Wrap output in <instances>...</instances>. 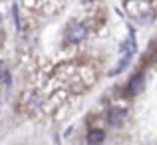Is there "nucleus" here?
Listing matches in <instances>:
<instances>
[{
  "mask_svg": "<svg viewBox=\"0 0 157 145\" xmlns=\"http://www.w3.org/2000/svg\"><path fill=\"white\" fill-rule=\"evenodd\" d=\"M86 36H88L86 26H82V24H78V22L70 24L68 30H66V40H68L70 44H80L82 40H86Z\"/></svg>",
  "mask_w": 157,
  "mask_h": 145,
  "instance_id": "f257e3e1",
  "label": "nucleus"
},
{
  "mask_svg": "<svg viewBox=\"0 0 157 145\" xmlns=\"http://www.w3.org/2000/svg\"><path fill=\"white\" fill-rule=\"evenodd\" d=\"M104 137H105V133L101 129H92L88 133V141L92 143V145H98V143H101L104 141Z\"/></svg>",
  "mask_w": 157,
  "mask_h": 145,
  "instance_id": "20e7f679",
  "label": "nucleus"
},
{
  "mask_svg": "<svg viewBox=\"0 0 157 145\" xmlns=\"http://www.w3.org/2000/svg\"><path fill=\"white\" fill-rule=\"evenodd\" d=\"M125 117H127V113L123 109H111L109 111V123L115 127H121L125 123Z\"/></svg>",
  "mask_w": 157,
  "mask_h": 145,
  "instance_id": "7ed1b4c3",
  "label": "nucleus"
},
{
  "mask_svg": "<svg viewBox=\"0 0 157 145\" xmlns=\"http://www.w3.org/2000/svg\"><path fill=\"white\" fill-rule=\"evenodd\" d=\"M0 84H4V86L10 84V74H8V68L2 62H0Z\"/></svg>",
  "mask_w": 157,
  "mask_h": 145,
  "instance_id": "39448f33",
  "label": "nucleus"
},
{
  "mask_svg": "<svg viewBox=\"0 0 157 145\" xmlns=\"http://www.w3.org/2000/svg\"><path fill=\"white\" fill-rule=\"evenodd\" d=\"M84 2H92V0H84Z\"/></svg>",
  "mask_w": 157,
  "mask_h": 145,
  "instance_id": "423d86ee",
  "label": "nucleus"
},
{
  "mask_svg": "<svg viewBox=\"0 0 157 145\" xmlns=\"http://www.w3.org/2000/svg\"><path fill=\"white\" fill-rule=\"evenodd\" d=\"M143 86H145V76L143 74H135L131 78V82L127 84V93L129 96H137V93H141Z\"/></svg>",
  "mask_w": 157,
  "mask_h": 145,
  "instance_id": "f03ea898",
  "label": "nucleus"
}]
</instances>
